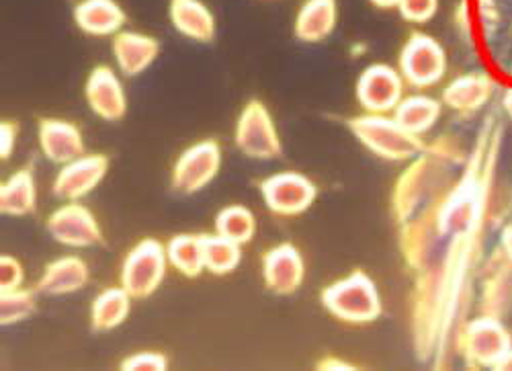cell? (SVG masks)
I'll list each match as a JSON object with an SVG mask.
<instances>
[{
    "label": "cell",
    "instance_id": "6da1fadb",
    "mask_svg": "<svg viewBox=\"0 0 512 371\" xmlns=\"http://www.w3.org/2000/svg\"><path fill=\"white\" fill-rule=\"evenodd\" d=\"M467 154L455 136H441L426 144L394 185L392 212L396 222H406L422 205L443 193L461 173Z\"/></svg>",
    "mask_w": 512,
    "mask_h": 371
},
{
    "label": "cell",
    "instance_id": "7a4b0ae2",
    "mask_svg": "<svg viewBox=\"0 0 512 371\" xmlns=\"http://www.w3.org/2000/svg\"><path fill=\"white\" fill-rule=\"evenodd\" d=\"M320 304L332 318L353 326L371 324L383 314L377 285L363 269H355L326 285Z\"/></svg>",
    "mask_w": 512,
    "mask_h": 371
},
{
    "label": "cell",
    "instance_id": "3957f363",
    "mask_svg": "<svg viewBox=\"0 0 512 371\" xmlns=\"http://www.w3.org/2000/svg\"><path fill=\"white\" fill-rule=\"evenodd\" d=\"M347 126L365 150L388 162H410L426 148L420 136L406 132L392 115L363 113L349 119Z\"/></svg>",
    "mask_w": 512,
    "mask_h": 371
},
{
    "label": "cell",
    "instance_id": "277c9868",
    "mask_svg": "<svg viewBox=\"0 0 512 371\" xmlns=\"http://www.w3.org/2000/svg\"><path fill=\"white\" fill-rule=\"evenodd\" d=\"M512 349V335L502 318L478 314L463 326L457 343V353L472 369H496Z\"/></svg>",
    "mask_w": 512,
    "mask_h": 371
},
{
    "label": "cell",
    "instance_id": "5b68a950",
    "mask_svg": "<svg viewBox=\"0 0 512 371\" xmlns=\"http://www.w3.org/2000/svg\"><path fill=\"white\" fill-rule=\"evenodd\" d=\"M168 267L166 244L156 238H142L123 257L119 285H123L134 300H146L160 290Z\"/></svg>",
    "mask_w": 512,
    "mask_h": 371
},
{
    "label": "cell",
    "instance_id": "8992f818",
    "mask_svg": "<svg viewBox=\"0 0 512 371\" xmlns=\"http://www.w3.org/2000/svg\"><path fill=\"white\" fill-rule=\"evenodd\" d=\"M447 52L439 39L429 33L412 31L398 54V70L412 89H431L447 74Z\"/></svg>",
    "mask_w": 512,
    "mask_h": 371
},
{
    "label": "cell",
    "instance_id": "52a82bcc",
    "mask_svg": "<svg viewBox=\"0 0 512 371\" xmlns=\"http://www.w3.org/2000/svg\"><path fill=\"white\" fill-rule=\"evenodd\" d=\"M236 148L254 160H275L283 152V144L269 107L261 99H250L236 121Z\"/></svg>",
    "mask_w": 512,
    "mask_h": 371
},
{
    "label": "cell",
    "instance_id": "ba28073f",
    "mask_svg": "<svg viewBox=\"0 0 512 371\" xmlns=\"http://www.w3.org/2000/svg\"><path fill=\"white\" fill-rule=\"evenodd\" d=\"M259 191L265 208L279 218L306 214L318 197V185L297 171H281L259 181Z\"/></svg>",
    "mask_w": 512,
    "mask_h": 371
},
{
    "label": "cell",
    "instance_id": "9c48e42d",
    "mask_svg": "<svg viewBox=\"0 0 512 371\" xmlns=\"http://www.w3.org/2000/svg\"><path fill=\"white\" fill-rule=\"evenodd\" d=\"M406 82L398 66L373 62L361 70L355 82V99L365 113L392 115L404 99Z\"/></svg>",
    "mask_w": 512,
    "mask_h": 371
},
{
    "label": "cell",
    "instance_id": "30bf717a",
    "mask_svg": "<svg viewBox=\"0 0 512 371\" xmlns=\"http://www.w3.org/2000/svg\"><path fill=\"white\" fill-rule=\"evenodd\" d=\"M222 148L216 140H201L189 146L173 164L170 185L181 195L203 191L222 169Z\"/></svg>",
    "mask_w": 512,
    "mask_h": 371
},
{
    "label": "cell",
    "instance_id": "8fae6325",
    "mask_svg": "<svg viewBox=\"0 0 512 371\" xmlns=\"http://www.w3.org/2000/svg\"><path fill=\"white\" fill-rule=\"evenodd\" d=\"M478 312L506 318L512 312V261L500 244L484 259L478 273Z\"/></svg>",
    "mask_w": 512,
    "mask_h": 371
},
{
    "label": "cell",
    "instance_id": "7c38bea8",
    "mask_svg": "<svg viewBox=\"0 0 512 371\" xmlns=\"http://www.w3.org/2000/svg\"><path fill=\"white\" fill-rule=\"evenodd\" d=\"M48 234L70 249H91L103 244V230L95 214L80 201H66L62 208L50 214L46 222Z\"/></svg>",
    "mask_w": 512,
    "mask_h": 371
},
{
    "label": "cell",
    "instance_id": "4fadbf2b",
    "mask_svg": "<svg viewBox=\"0 0 512 371\" xmlns=\"http://www.w3.org/2000/svg\"><path fill=\"white\" fill-rule=\"evenodd\" d=\"M109 173V158L101 152L82 154L58 171L52 193L62 201H80L91 195Z\"/></svg>",
    "mask_w": 512,
    "mask_h": 371
},
{
    "label": "cell",
    "instance_id": "5bb4252c",
    "mask_svg": "<svg viewBox=\"0 0 512 371\" xmlns=\"http://www.w3.org/2000/svg\"><path fill=\"white\" fill-rule=\"evenodd\" d=\"M84 101L103 121H121L127 115V93L121 76L107 64L95 66L84 82Z\"/></svg>",
    "mask_w": 512,
    "mask_h": 371
},
{
    "label": "cell",
    "instance_id": "9a60e30c",
    "mask_svg": "<svg viewBox=\"0 0 512 371\" xmlns=\"http://www.w3.org/2000/svg\"><path fill=\"white\" fill-rule=\"evenodd\" d=\"M306 279V261L295 244L281 242L263 255V283L275 296H293Z\"/></svg>",
    "mask_w": 512,
    "mask_h": 371
},
{
    "label": "cell",
    "instance_id": "2e32d148",
    "mask_svg": "<svg viewBox=\"0 0 512 371\" xmlns=\"http://www.w3.org/2000/svg\"><path fill=\"white\" fill-rule=\"evenodd\" d=\"M37 140L41 154L60 167L87 154V144H84L80 128L60 117H41L37 121Z\"/></svg>",
    "mask_w": 512,
    "mask_h": 371
},
{
    "label": "cell",
    "instance_id": "e0dca14e",
    "mask_svg": "<svg viewBox=\"0 0 512 371\" xmlns=\"http://www.w3.org/2000/svg\"><path fill=\"white\" fill-rule=\"evenodd\" d=\"M111 54L121 76L136 78L158 60L160 41L148 33L123 29L111 37Z\"/></svg>",
    "mask_w": 512,
    "mask_h": 371
},
{
    "label": "cell",
    "instance_id": "ac0fdd59",
    "mask_svg": "<svg viewBox=\"0 0 512 371\" xmlns=\"http://www.w3.org/2000/svg\"><path fill=\"white\" fill-rule=\"evenodd\" d=\"M494 80L484 72H467L455 76L441 93V101L455 113L474 115L482 111L492 95H494Z\"/></svg>",
    "mask_w": 512,
    "mask_h": 371
},
{
    "label": "cell",
    "instance_id": "d6986e66",
    "mask_svg": "<svg viewBox=\"0 0 512 371\" xmlns=\"http://www.w3.org/2000/svg\"><path fill=\"white\" fill-rule=\"evenodd\" d=\"M91 279V269L84 263V259L68 255L54 259L46 265L44 273L37 279L35 290L41 296H50V298H60V296H70L87 287Z\"/></svg>",
    "mask_w": 512,
    "mask_h": 371
},
{
    "label": "cell",
    "instance_id": "ffe728a7",
    "mask_svg": "<svg viewBox=\"0 0 512 371\" xmlns=\"http://www.w3.org/2000/svg\"><path fill=\"white\" fill-rule=\"evenodd\" d=\"M173 29L195 44H211L218 35V21L203 0H168Z\"/></svg>",
    "mask_w": 512,
    "mask_h": 371
},
{
    "label": "cell",
    "instance_id": "44dd1931",
    "mask_svg": "<svg viewBox=\"0 0 512 371\" xmlns=\"http://www.w3.org/2000/svg\"><path fill=\"white\" fill-rule=\"evenodd\" d=\"M72 19L89 37H115L127 23V15L117 0H78Z\"/></svg>",
    "mask_w": 512,
    "mask_h": 371
},
{
    "label": "cell",
    "instance_id": "7402d4cb",
    "mask_svg": "<svg viewBox=\"0 0 512 371\" xmlns=\"http://www.w3.org/2000/svg\"><path fill=\"white\" fill-rule=\"evenodd\" d=\"M338 25V0H304L293 19V37L302 44H320Z\"/></svg>",
    "mask_w": 512,
    "mask_h": 371
},
{
    "label": "cell",
    "instance_id": "603a6c76",
    "mask_svg": "<svg viewBox=\"0 0 512 371\" xmlns=\"http://www.w3.org/2000/svg\"><path fill=\"white\" fill-rule=\"evenodd\" d=\"M441 115H443V101L431 95H420V93L404 97L392 113V117L400 123V126L414 136L429 134L439 123Z\"/></svg>",
    "mask_w": 512,
    "mask_h": 371
},
{
    "label": "cell",
    "instance_id": "cb8c5ba5",
    "mask_svg": "<svg viewBox=\"0 0 512 371\" xmlns=\"http://www.w3.org/2000/svg\"><path fill=\"white\" fill-rule=\"evenodd\" d=\"M37 208V183L31 167L15 171L0 185V214L9 218L31 216Z\"/></svg>",
    "mask_w": 512,
    "mask_h": 371
},
{
    "label": "cell",
    "instance_id": "d4e9b609",
    "mask_svg": "<svg viewBox=\"0 0 512 371\" xmlns=\"http://www.w3.org/2000/svg\"><path fill=\"white\" fill-rule=\"evenodd\" d=\"M132 296L123 285L107 287L91 304V328L95 333H109L119 328L132 312Z\"/></svg>",
    "mask_w": 512,
    "mask_h": 371
},
{
    "label": "cell",
    "instance_id": "484cf974",
    "mask_svg": "<svg viewBox=\"0 0 512 371\" xmlns=\"http://www.w3.org/2000/svg\"><path fill=\"white\" fill-rule=\"evenodd\" d=\"M168 263L187 279H197L203 271V234H175L166 242Z\"/></svg>",
    "mask_w": 512,
    "mask_h": 371
},
{
    "label": "cell",
    "instance_id": "4316f807",
    "mask_svg": "<svg viewBox=\"0 0 512 371\" xmlns=\"http://www.w3.org/2000/svg\"><path fill=\"white\" fill-rule=\"evenodd\" d=\"M242 263V246L220 236V234H203V265L205 271L224 277L238 269Z\"/></svg>",
    "mask_w": 512,
    "mask_h": 371
},
{
    "label": "cell",
    "instance_id": "83f0119b",
    "mask_svg": "<svg viewBox=\"0 0 512 371\" xmlns=\"http://www.w3.org/2000/svg\"><path fill=\"white\" fill-rule=\"evenodd\" d=\"M213 232L244 246L256 236V218L246 205L232 203L218 212L216 220H213Z\"/></svg>",
    "mask_w": 512,
    "mask_h": 371
},
{
    "label": "cell",
    "instance_id": "f1b7e54d",
    "mask_svg": "<svg viewBox=\"0 0 512 371\" xmlns=\"http://www.w3.org/2000/svg\"><path fill=\"white\" fill-rule=\"evenodd\" d=\"M37 294V290H25V287L0 294V324L7 328L31 318L37 310Z\"/></svg>",
    "mask_w": 512,
    "mask_h": 371
},
{
    "label": "cell",
    "instance_id": "f546056e",
    "mask_svg": "<svg viewBox=\"0 0 512 371\" xmlns=\"http://www.w3.org/2000/svg\"><path fill=\"white\" fill-rule=\"evenodd\" d=\"M398 13L406 23L424 25L439 13V0H402Z\"/></svg>",
    "mask_w": 512,
    "mask_h": 371
},
{
    "label": "cell",
    "instance_id": "4dcf8cb0",
    "mask_svg": "<svg viewBox=\"0 0 512 371\" xmlns=\"http://www.w3.org/2000/svg\"><path fill=\"white\" fill-rule=\"evenodd\" d=\"M168 367V357L160 351H138L119 363L121 371H166Z\"/></svg>",
    "mask_w": 512,
    "mask_h": 371
},
{
    "label": "cell",
    "instance_id": "1f68e13d",
    "mask_svg": "<svg viewBox=\"0 0 512 371\" xmlns=\"http://www.w3.org/2000/svg\"><path fill=\"white\" fill-rule=\"evenodd\" d=\"M25 281V267L13 255H0V294L21 290Z\"/></svg>",
    "mask_w": 512,
    "mask_h": 371
},
{
    "label": "cell",
    "instance_id": "d6a6232c",
    "mask_svg": "<svg viewBox=\"0 0 512 371\" xmlns=\"http://www.w3.org/2000/svg\"><path fill=\"white\" fill-rule=\"evenodd\" d=\"M17 138H19V126L11 119L0 121V160L7 162L15 148H17Z\"/></svg>",
    "mask_w": 512,
    "mask_h": 371
},
{
    "label": "cell",
    "instance_id": "836d02e7",
    "mask_svg": "<svg viewBox=\"0 0 512 371\" xmlns=\"http://www.w3.org/2000/svg\"><path fill=\"white\" fill-rule=\"evenodd\" d=\"M480 13H482V25L488 31V35H494L498 25V11L494 0H480Z\"/></svg>",
    "mask_w": 512,
    "mask_h": 371
},
{
    "label": "cell",
    "instance_id": "e575fe53",
    "mask_svg": "<svg viewBox=\"0 0 512 371\" xmlns=\"http://www.w3.org/2000/svg\"><path fill=\"white\" fill-rule=\"evenodd\" d=\"M316 369H322V371H355L357 365L349 363L347 359H340V357H324V359L318 361Z\"/></svg>",
    "mask_w": 512,
    "mask_h": 371
},
{
    "label": "cell",
    "instance_id": "d590c367",
    "mask_svg": "<svg viewBox=\"0 0 512 371\" xmlns=\"http://www.w3.org/2000/svg\"><path fill=\"white\" fill-rule=\"evenodd\" d=\"M500 249L504 251V255L512 261V224H506L502 230H500Z\"/></svg>",
    "mask_w": 512,
    "mask_h": 371
},
{
    "label": "cell",
    "instance_id": "8d00e7d4",
    "mask_svg": "<svg viewBox=\"0 0 512 371\" xmlns=\"http://www.w3.org/2000/svg\"><path fill=\"white\" fill-rule=\"evenodd\" d=\"M402 0H369V5H373L375 9H381V11H392V9H398Z\"/></svg>",
    "mask_w": 512,
    "mask_h": 371
},
{
    "label": "cell",
    "instance_id": "74e56055",
    "mask_svg": "<svg viewBox=\"0 0 512 371\" xmlns=\"http://www.w3.org/2000/svg\"><path fill=\"white\" fill-rule=\"evenodd\" d=\"M502 109L506 111V115L512 119V87L504 91L502 95Z\"/></svg>",
    "mask_w": 512,
    "mask_h": 371
},
{
    "label": "cell",
    "instance_id": "f35d334b",
    "mask_svg": "<svg viewBox=\"0 0 512 371\" xmlns=\"http://www.w3.org/2000/svg\"><path fill=\"white\" fill-rule=\"evenodd\" d=\"M498 371H512V349L508 351V355L502 359V363L498 365Z\"/></svg>",
    "mask_w": 512,
    "mask_h": 371
},
{
    "label": "cell",
    "instance_id": "ab89813d",
    "mask_svg": "<svg viewBox=\"0 0 512 371\" xmlns=\"http://www.w3.org/2000/svg\"><path fill=\"white\" fill-rule=\"evenodd\" d=\"M365 44H355V46H351V56L355 54V56H361V54H365Z\"/></svg>",
    "mask_w": 512,
    "mask_h": 371
}]
</instances>
